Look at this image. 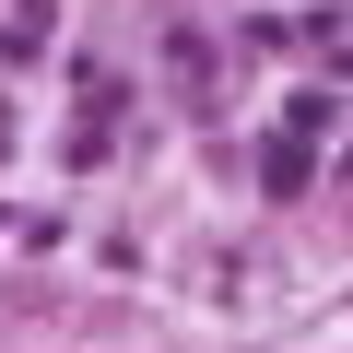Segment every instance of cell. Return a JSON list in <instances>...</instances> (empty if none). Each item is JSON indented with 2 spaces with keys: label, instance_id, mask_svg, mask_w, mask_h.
<instances>
[{
  "label": "cell",
  "instance_id": "cell-1",
  "mask_svg": "<svg viewBox=\"0 0 353 353\" xmlns=\"http://www.w3.org/2000/svg\"><path fill=\"white\" fill-rule=\"evenodd\" d=\"M259 189H271V201H306V189H318V153H306L294 130L271 141V165H259Z\"/></svg>",
  "mask_w": 353,
  "mask_h": 353
},
{
  "label": "cell",
  "instance_id": "cell-2",
  "mask_svg": "<svg viewBox=\"0 0 353 353\" xmlns=\"http://www.w3.org/2000/svg\"><path fill=\"white\" fill-rule=\"evenodd\" d=\"M165 71H176V83H189V94H212V48H201L189 24H176V36H165Z\"/></svg>",
  "mask_w": 353,
  "mask_h": 353
}]
</instances>
